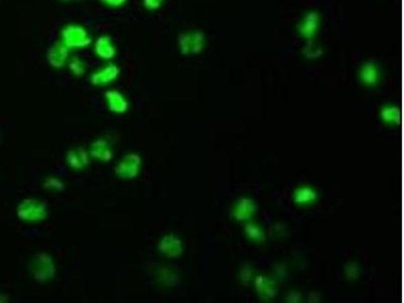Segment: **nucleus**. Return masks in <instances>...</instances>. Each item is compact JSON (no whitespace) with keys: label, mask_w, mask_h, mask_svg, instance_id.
<instances>
[{"label":"nucleus","mask_w":404,"mask_h":303,"mask_svg":"<svg viewBox=\"0 0 404 303\" xmlns=\"http://www.w3.org/2000/svg\"><path fill=\"white\" fill-rule=\"evenodd\" d=\"M321 18L318 12L310 11L305 14L303 19L297 26V34L304 40L311 41L318 33Z\"/></svg>","instance_id":"obj_1"},{"label":"nucleus","mask_w":404,"mask_h":303,"mask_svg":"<svg viewBox=\"0 0 404 303\" xmlns=\"http://www.w3.org/2000/svg\"><path fill=\"white\" fill-rule=\"evenodd\" d=\"M18 217L24 220H40L47 217L46 206L40 201L28 199L18 207Z\"/></svg>","instance_id":"obj_2"},{"label":"nucleus","mask_w":404,"mask_h":303,"mask_svg":"<svg viewBox=\"0 0 404 303\" xmlns=\"http://www.w3.org/2000/svg\"><path fill=\"white\" fill-rule=\"evenodd\" d=\"M140 165V156L137 154H129L118 165L116 172L121 179H132L139 173Z\"/></svg>","instance_id":"obj_3"},{"label":"nucleus","mask_w":404,"mask_h":303,"mask_svg":"<svg viewBox=\"0 0 404 303\" xmlns=\"http://www.w3.org/2000/svg\"><path fill=\"white\" fill-rule=\"evenodd\" d=\"M55 274V267L50 257L40 254L34 264V276L38 281H47Z\"/></svg>","instance_id":"obj_4"},{"label":"nucleus","mask_w":404,"mask_h":303,"mask_svg":"<svg viewBox=\"0 0 404 303\" xmlns=\"http://www.w3.org/2000/svg\"><path fill=\"white\" fill-rule=\"evenodd\" d=\"M359 77L364 85L368 87L376 86L381 77L379 67L373 62H367L360 69Z\"/></svg>","instance_id":"obj_5"},{"label":"nucleus","mask_w":404,"mask_h":303,"mask_svg":"<svg viewBox=\"0 0 404 303\" xmlns=\"http://www.w3.org/2000/svg\"><path fill=\"white\" fill-rule=\"evenodd\" d=\"M159 250L163 254L170 258H177L182 254V244L181 241L178 240L173 235L166 236L159 245Z\"/></svg>","instance_id":"obj_6"},{"label":"nucleus","mask_w":404,"mask_h":303,"mask_svg":"<svg viewBox=\"0 0 404 303\" xmlns=\"http://www.w3.org/2000/svg\"><path fill=\"white\" fill-rule=\"evenodd\" d=\"M257 205L250 198H242L235 206L233 215L238 220H245L253 217L256 213Z\"/></svg>","instance_id":"obj_7"},{"label":"nucleus","mask_w":404,"mask_h":303,"mask_svg":"<svg viewBox=\"0 0 404 303\" xmlns=\"http://www.w3.org/2000/svg\"><path fill=\"white\" fill-rule=\"evenodd\" d=\"M91 154L93 157L104 162L110 160L113 157V152L104 139H98L92 145Z\"/></svg>","instance_id":"obj_8"},{"label":"nucleus","mask_w":404,"mask_h":303,"mask_svg":"<svg viewBox=\"0 0 404 303\" xmlns=\"http://www.w3.org/2000/svg\"><path fill=\"white\" fill-rule=\"evenodd\" d=\"M256 287L262 294L267 297H273L276 295L277 292L275 282L263 276L256 278Z\"/></svg>","instance_id":"obj_9"},{"label":"nucleus","mask_w":404,"mask_h":303,"mask_svg":"<svg viewBox=\"0 0 404 303\" xmlns=\"http://www.w3.org/2000/svg\"><path fill=\"white\" fill-rule=\"evenodd\" d=\"M318 196H319L318 192L316 190H313L312 188L302 187V188H298L295 190L293 198L296 203L303 204V203H308V202L315 201L318 198Z\"/></svg>","instance_id":"obj_10"},{"label":"nucleus","mask_w":404,"mask_h":303,"mask_svg":"<svg viewBox=\"0 0 404 303\" xmlns=\"http://www.w3.org/2000/svg\"><path fill=\"white\" fill-rule=\"evenodd\" d=\"M68 163L74 169H81L88 164L87 155L82 149L71 151L68 154Z\"/></svg>","instance_id":"obj_11"},{"label":"nucleus","mask_w":404,"mask_h":303,"mask_svg":"<svg viewBox=\"0 0 404 303\" xmlns=\"http://www.w3.org/2000/svg\"><path fill=\"white\" fill-rule=\"evenodd\" d=\"M107 98L109 101V108L114 112H124L127 108V103L123 99L120 93L117 92H108Z\"/></svg>","instance_id":"obj_12"},{"label":"nucleus","mask_w":404,"mask_h":303,"mask_svg":"<svg viewBox=\"0 0 404 303\" xmlns=\"http://www.w3.org/2000/svg\"><path fill=\"white\" fill-rule=\"evenodd\" d=\"M380 118L389 124H394L400 120V111L395 106H385L380 111Z\"/></svg>","instance_id":"obj_13"},{"label":"nucleus","mask_w":404,"mask_h":303,"mask_svg":"<svg viewBox=\"0 0 404 303\" xmlns=\"http://www.w3.org/2000/svg\"><path fill=\"white\" fill-rule=\"evenodd\" d=\"M312 41V40H311ZM311 41H308V43H306L303 49H302V53L304 55L305 58L308 59H318L323 55V49L319 45H317L316 43Z\"/></svg>","instance_id":"obj_14"},{"label":"nucleus","mask_w":404,"mask_h":303,"mask_svg":"<svg viewBox=\"0 0 404 303\" xmlns=\"http://www.w3.org/2000/svg\"><path fill=\"white\" fill-rule=\"evenodd\" d=\"M244 232L251 240H254L258 243L264 241V239H265V236H264V232L262 231V229L259 226L252 224V223H249L245 225Z\"/></svg>","instance_id":"obj_15"},{"label":"nucleus","mask_w":404,"mask_h":303,"mask_svg":"<svg viewBox=\"0 0 404 303\" xmlns=\"http://www.w3.org/2000/svg\"><path fill=\"white\" fill-rule=\"evenodd\" d=\"M204 48V35L201 32L196 33L192 36V43H191V52L194 54L201 53Z\"/></svg>","instance_id":"obj_16"},{"label":"nucleus","mask_w":404,"mask_h":303,"mask_svg":"<svg viewBox=\"0 0 404 303\" xmlns=\"http://www.w3.org/2000/svg\"><path fill=\"white\" fill-rule=\"evenodd\" d=\"M191 43H192V36L191 35H182L180 37V46L181 52L183 55H188L191 52Z\"/></svg>","instance_id":"obj_17"}]
</instances>
